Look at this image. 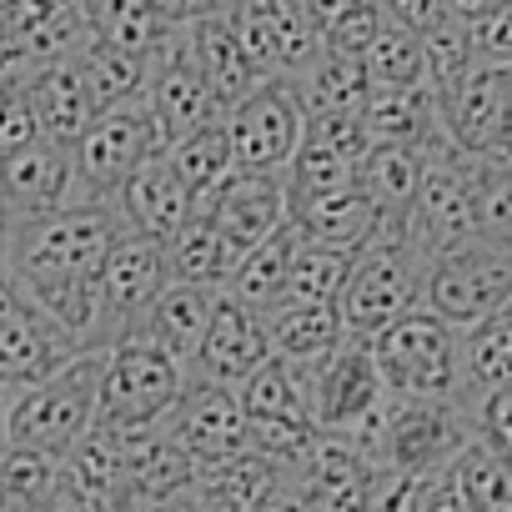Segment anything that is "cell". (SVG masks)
<instances>
[{
  "label": "cell",
  "mask_w": 512,
  "mask_h": 512,
  "mask_svg": "<svg viewBox=\"0 0 512 512\" xmlns=\"http://www.w3.org/2000/svg\"><path fill=\"white\" fill-rule=\"evenodd\" d=\"M111 201H71L41 216L0 221V272H6L81 352H106L101 337V272L126 236Z\"/></svg>",
  "instance_id": "cell-1"
},
{
  "label": "cell",
  "mask_w": 512,
  "mask_h": 512,
  "mask_svg": "<svg viewBox=\"0 0 512 512\" xmlns=\"http://www.w3.org/2000/svg\"><path fill=\"white\" fill-rule=\"evenodd\" d=\"M382 472H402L432 482L457 467V457L477 442V412L462 402H422L392 397L357 437H352Z\"/></svg>",
  "instance_id": "cell-2"
},
{
  "label": "cell",
  "mask_w": 512,
  "mask_h": 512,
  "mask_svg": "<svg viewBox=\"0 0 512 512\" xmlns=\"http://www.w3.org/2000/svg\"><path fill=\"white\" fill-rule=\"evenodd\" d=\"M101 372H106V352H81L46 382L6 392V412H0L6 447L66 457L101 422Z\"/></svg>",
  "instance_id": "cell-3"
},
{
  "label": "cell",
  "mask_w": 512,
  "mask_h": 512,
  "mask_svg": "<svg viewBox=\"0 0 512 512\" xmlns=\"http://www.w3.org/2000/svg\"><path fill=\"white\" fill-rule=\"evenodd\" d=\"M372 357H377L382 382H387L392 397H422V402H462V407H472V397H467L462 327H452L432 307H417V312L397 317L387 332H377L372 337Z\"/></svg>",
  "instance_id": "cell-4"
},
{
  "label": "cell",
  "mask_w": 512,
  "mask_h": 512,
  "mask_svg": "<svg viewBox=\"0 0 512 512\" xmlns=\"http://www.w3.org/2000/svg\"><path fill=\"white\" fill-rule=\"evenodd\" d=\"M427 307V262L402 241L397 226H382L367 251H357V262L347 272V287L337 297L342 327L357 342H372L387 332L397 317Z\"/></svg>",
  "instance_id": "cell-5"
},
{
  "label": "cell",
  "mask_w": 512,
  "mask_h": 512,
  "mask_svg": "<svg viewBox=\"0 0 512 512\" xmlns=\"http://www.w3.org/2000/svg\"><path fill=\"white\" fill-rule=\"evenodd\" d=\"M186 392V362L161 352L151 337H121L106 352L101 372V427L136 432L171 417L176 397Z\"/></svg>",
  "instance_id": "cell-6"
},
{
  "label": "cell",
  "mask_w": 512,
  "mask_h": 512,
  "mask_svg": "<svg viewBox=\"0 0 512 512\" xmlns=\"http://www.w3.org/2000/svg\"><path fill=\"white\" fill-rule=\"evenodd\" d=\"M166 151L171 146H166L156 116L146 111V101L101 111L91 121V131L71 146V156H76V201H111L116 206L121 186L151 156H166Z\"/></svg>",
  "instance_id": "cell-7"
},
{
  "label": "cell",
  "mask_w": 512,
  "mask_h": 512,
  "mask_svg": "<svg viewBox=\"0 0 512 512\" xmlns=\"http://www.w3.org/2000/svg\"><path fill=\"white\" fill-rule=\"evenodd\" d=\"M472 171L477 161L462 156V151H437L427 156V176H422V191L417 201L407 206L402 221H382V226H397L402 241L432 267L437 256L467 246L477 236V201H472Z\"/></svg>",
  "instance_id": "cell-8"
},
{
  "label": "cell",
  "mask_w": 512,
  "mask_h": 512,
  "mask_svg": "<svg viewBox=\"0 0 512 512\" xmlns=\"http://www.w3.org/2000/svg\"><path fill=\"white\" fill-rule=\"evenodd\" d=\"M241 412L251 427V447L287 462L317 437V407H312V367H297L287 357H267L241 382Z\"/></svg>",
  "instance_id": "cell-9"
},
{
  "label": "cell",
  "mask_w": 512,
  "mask_h": 512,
  "mask_svg": "<svg viewBox=\"0 0 512 512\" xmlns=\"http://www.w3.org/2000/svg\"><path fill=\"white\" fill-rule=\"evenodd\" d=\"M507 302H512V246L472 236L467 246L437 256L427 267V307L462 332Z\"/></svg>",
  "instance_id": "cell-10"
},
{
  "label": "cell",
  "mask_w": 512,
  "mask_h": 512,
  "mask_svg": "<svg viewBox=\"0 0 512 512\" xmlns=\"http://www.w3.org/2000/svg\"><path fill=\"white\" fill-rule=\"evenodd\" d=\"M287 492L302 512H367L377 487V462L342 432H317L302 452L282 462Z\"/></svg>",
  "instance_id": "cell-11"
},
{
  "label": "cell",
  "mask_w": 512,
  "mask_h": 512,
  "mask_svg": "<svg viewBox=\"0 0 512 512\" xmlns=\"http://www.w3.org/2000/svg\"><path fill=\"white\" fill-rule=\"evenodd\" d=\"M221 121L231 131V151L241 171H287L307 131V106L297 81H262Z\"/></svg>",
  "instance_id": "cell-12"
},
{
  "label": "cell",
  "mask_w": 512,
  "mask_h": 512,
  "mask_svg": "<svg viewBox=\"0 0 512 512\" xmlns=\"http://www.w3.org/2000/svg\"><path fill=\"white\" fill-rule=\"evenodd\" d=\"M231 21L267 81H302L322 56V26L307 0H236Z\"/></svg>",
  "instance_id": "cell-13"
},
{
  "label": "cell",
  "mask_w": 512,
  "mask_h": 512,
  "mask_svg": "<svg viewBox=\"0 0 512 512\" xmlns=\"http://www.w3.org/2000/svg\"><path fill=\"white\" fill-rule=\"evenodd\" d=\"M166 287H171L166 246L141 236V231H126L111 246L106 272H101V337H106V352L121 337H136L146 327V317H151V307L161 302Z\"/></svg>",
  "instance_id": "cell-14"
},
{
  "label": "cell",
  "mask_w": 512,
  "mask_h": 512,
  "mask_svg": "<svg viewBox=\"0 0 512 512\" xmlns=\"http://www.w3.org/2000/svg\"><path fill=\"white\" fill-rule=\"evenodd\" d=\"M71 357H81V347L0 272V392L46 382Z\"/></svg>",
  "instance_id": "cell-15"
},
{
  "label": "cell",
  "mask_w": 512,
  "mask_h": 512,
  "mask_svg": "<svg viewBox=\"0 0 512 512\" xmlns=\"http://www.w3.org/2000/svg\"><path fill=\"white\" fill-rule=\"evenodd\" d=\"M392 402L382 367L372 357V342L347 337L322 367H312V407H317V432H342L357 437L382 407Z\"/></svg>",
  "instance_id": "cell-16"
},
{
  "label": "cell",
  "mask_w": 512,
  "mask_h": 512,
  "mask_svg": "<svg viewBox=\"0 0 512 512\" xmlns=\"http://www.w3.org/2000/svg\"><path fill=\"white\" fill-rule=\"evenodd\" d=\"M166 432L186 447L196 472H211V467L251 452V427H246V412H241V392L201 382L191 372H186V392L176 397V407L166 417Z\"/></svg>",
  "instance_id": "cell-17"
},
{
  "label": "cell",
  "mask_w": 512,
  "mask_h": 512,
  "mask_svg": "<svg viewBox=\"0 0 512 512\" xmlns=\"http://www.w3.org/2000/svg\"><path fill=\"white\" fill-rule=\"evenodd\" d=\"M146 111L156 116L166 146H176L181 136L221 121V101L216 91L206 86L196 56H191V41L186 31H171L156 51H151V76H146Z\"/></svg>",
  "instance_id": "cell-18"
},
{
  "label": "cell",
  "mask_w": 512,
  "mask_h": 512,
  "mask_svg": "<svg viewBox=\"0 0 512 512\" xmlns=\"http://www.w3.org/2000/svg\"><path fill=\"white\" fill-rule=\"evenodd\" d=\"M507 106H512V71H497V66H482V61L452 91L437 96L447 141L472 161H492L502 151Z\"/></svg>",
  "instance_id": "cell-19"
},
{
  "label": "cell",
  "mask_w": 512,
  "mask_h": 512,
  "mask_svg": "<svg viewBox=\"0 0 512 512\" xmlns=\"http://www.w3.org/2000/svg\"><path fill=\"white\" fill-rule=\"evenodd\" d=\"M76 201V156L61 141H31L11 156H0V221L41 216Z\"/></svg>",
  "instance_id": "cell-20"
},
{
  "label": "cell",
  "mask_w": 512,
  "mask_h": 512,
  "mask_svg": "<svg viewBox=\"0 0 512 512\" xmlns=\"http://www.w3.org/2000/svg\"><path fill=\"white\" fill-rule=\"evenodd\" d=\"M267 357H272L267 317L251 312V307H241L236 297L221 292L216 317H211V327H206V337H201V352L191 357L186 372L201 377V382H216V387L241 392V382H246L256 367H262Z\"/></svg>",
  "instance_id": "cell-21"
},
{
  "label": "cell",
  "mask_w": 512,
  "mask_h": 512,
  "mask_svg": "<svg viewBox=\"0 0 512 512\" xmlns=\"http://www.w3.org/2000/svg\"><path fill=\"white\" fill-rule=\"evenodd\" d=\"M226 246L236 251V262L262 246L272 231H282L292 221V196H287V171H236L231 186L216 196L211 206Z\"/></svg>",
  "instance_id": "cell-22"
},
{
  "label": "cell",
  "mask_w": 512,
  "mask_h": 512,
  "mask_svg": "<svg viewBox=\"0 0 512 512\" xmlns=\"http://www.w3.org/2000/svg\"><path fill=\"white\" fill-rule=\"evenodd\" d=\"M292 226L302 231V241H317V246L357 256V251H367L377 241L382 211L357 181V186H342V191H322V196L292 201Z\"/></svg>",
  "instance_id": "cell-23"
},
{
  "label": "cell",
  "mask_w": 512,
  "mask_h": 512,
  "mask_svg": "<svg viewBox=\"0 0 512 512\" xmlns=\"http://www.w3.org/2000/svg\"><path fill=\"white\" fill-rule=\"evenodd\" d=\"M111 432H116V427H111ZM116 442H121V467H126L131 512H141L146 502H156V497H166V492L196 482V462H191L186 447L166 432V422L136 427V432H116Z\"/></svg>",
  "instance_id": "cell-24"
},
{
  "label": "cell",
  "mask_w": 512,
  "mask_h": 512,
  "mask_svg": "<svg viewBox=\"0 0 512 512\" xmlns=\"http://www.w3.org/2000/svg\"><path fill=\"white\" fill-rule=\"evenodd\" d=\"M362 126L372 136V146H417L427 156L437 151H457L442 131V111L432 86H412V91H372L362 101Z\"/></svg>",
  "instance_id": "cell-25"
},
{
  "label": "cell",
  "mask_w": 512,
  "mask_h": 512,
  "mask_svg": "<svg viewBox=\"0 0 512 512\" xmlns=\"http://www.w3.org/2000/svg\"><path fill=\"white\" fill-rule=\"evenodd\" d=\"M26 86H31V106H36V121H41V136L46 141L76 146L91 131V121L101 116V106L91 96V81L81 71V56L51 61V66L31 71Z\"/></svg>",
  "instance_id": "cell-26"
},
{
  "label": "cell",
  "mask_w": 512,
  "mask_h": 512,
  "mask_svg": "<svg viewBox=\"0 0 512 512\" xmlns=\"http://www.w3.org/2000/svg\"><path fill=\"white\" fill-rule=\"evenodd\" d=\"M116 206H121V216H126L131 231H141V236H151V241H161V246H166V241L191 221V211H196L186 181H181L176 166H171V156H151V161L121 186Z\"/></svg>",
  "instance_id": "cell-27"
},
{
  "label": "cell",
  "mask_w": 512,
  "mask_h": 512,
  "mask_svg": "<svg viewBox=\"0 0 512 512\" xmlns=\"http://www.w3.org/2000/svg\"><path fill=\"white\" fill-rule=\"evenodd\" d=\"M186 41H191V56H196V66H201L206 86L216 91L221 111H231L236 101H246L256 86L267 81L262 71H256V61L246 56V41H241V31H236L231 11H226V16H206V21L186 26Z\"/></svg>",
  "instance_id": "cell-28"
},
{
  "label": "cell",
  "mask_w": 512,
  "mask_h": 512,
  "mask_svg": "<svg viewBox=\"0 0 512 512\" xmlns=\"http://www.w3.org/2000/svg\"><path fill=\"white\" fill-rule=\"evenodd\" d=\"M267 337L272 357H287L297 367H322L347 342V327L337 302H282L267 312Z\"/></svg>",
  "instance_id": "cell-29"
},
{
  "label": "cell",
  "mask_w": 512,
  "mask_h": 512,
  "mask_svg": "<svg viewBox=\"0 0 512 512\" xmlns=\"http://www.w3.org/2000/svg\"><path fill=\"white\" fill-rule=\"evenodd\" d=\"M297 246H302V231L287 221L282 231H272L262 246H251L241 262H236V272H231V282H226V297H236L241 307L262 312V317H267L272 307H282V302H287V287H292Z\"/></svg>",
  "instance_id": "cell-30"
},
{
  "label": "cell",
  "mask_w": 512,
  "mask_h": 512,
  "mask_svg": "<svg viewBox=\"0 0 512 512\" xmlns=\"http://www.w3.org/2000/svg\"><path fill=\"white\" fill-rule=\"evenodd\" d=\"M216 302H221L216 287H181V282H171L136 337H151L161 352H171L176 362L191 367V357L201 352V337H206V327L216 317Z\"/></svg>",
  "instance_id": "cell-31"
},
{
  "label": "cell",
  "mask_w": 512,
  "mask_h": 512,
  "mask_svg": "<svg viewBox=\"0 0 512 512\" xmlns=\"http://www.w3.org/2000/svg\"><path fill=\"white\" fill-rule=\"evenodd\" d=\"M236 272V251L226 246L221 226L211 211H191V221L166 241V277L181 287H216L226 292Z\"/></svg>",
  "instance_id": "cell-32"
},
{
  "label": "cell",
  "mask_w": 512,
  "mask_h": 512,
  "mask_svg": "<svg viewBox=\"0 0 512 512\" xmlns=\"http://www.w3.org/2000/svg\"><path fill=\"white\" fill-rule=\"evenodd\" d=\"M166 156H171L176 176L186 181L196 211H211L216 196H221V191L231 186V176L241 171V166H236V151H231V131H226V121H211V126L181 136Z\"/></svg>",
  "instance_id": "cell-33"
},
{
  "label": "cell",
  "mask_w": 512,
  "mask_h": 512,
  "mask_svg": "<svg viewBox=\"0 0 512 512\" xmlns=\"http://www.w3.org/2000/svg\"><path fill=\"white\" fill-rule=\"evenodd\" d=\"M196 482H201V492L211 497L216 512H256L262 502H272L287 487L282 482V462L267 457V452H256V447L231 457V462H221V467H211V472H196Z\"/></svg>",
  "instance_id": "cell-34"
},
{
  "label": "cell",
  "mask_w": 512,
  "mask_h": 512,
  "mask_svg": "<svg viewBox=\"0 0 512 512\" xmlns=\"http://www.w3.org/2000/svg\"><path fill=\"white\" fill-rule=\"evenodd\" d=\"M422 176H427V151H417V146H372L357 181L377 201L382 221H402L407 206L422 191Z\"/></svg>",
  "instance_id": "cell-35"
},
{
  "label": "cell",
  "mask_w": 512,
  "mask_h": 512,
  "mask_svg": "<svg viewBox=\"0 0 512 512\" xmlns=\"http://www.w3.org/2000/svg\"><path fill=\"white\" fill-rule=\"evenodd\" d=\"M462 357H467V397H472V407L487 392L512 387V302L462 332Z\"/></svg>",
  "instance_id": "cell-36"
},
{
  "label": "cell",
  "mask_w": 512,
  "mask_h": 512,
  "mask_svg": "<svg viewBox=\"0 0 512 512\" xmlns=\"http://www.w3.org/2000/svg\"><path fill=\"white\" fill-rule=\"evenodd\" d=\"M86 31L96 46L136 51V56H151L171 36L151 0H86Z\"/></svg>",
  "instance_id": "cell-37"
},
{
  "label": "cell",
  "mask_w": 512,
  "mask_h": 512,
  "mask_svg": "<svg viewBox=\"0 0 512 512\" xmlns=\"http://www.w3.org/2000/svg\"><path fill=\"white\" fill-rule=\"evenodd\" d=\"M302 91V106L307 116H327V111H362V101L372 96L367 86V66L357 56H342V51H327L312 61V71L297 81Z\"/></svg>",
  "instance_id": "cell-38"
},
{
  "label": "cell",
  "mask_w": 512,
  "mask_h": 512,
  "mask_svg": "<svg viewBox=\"0 0 512 512\" xmlns=\"http://www.w3.org/2000/svg\"><path fill=\"white\" fill-rule=\"evenodd\" d=\"M81 71L91 81V96L101 111H116V106H136L146 101V76H151V56H136V51H116V46H86L81 51Z\"/></svg>",
  "instance_id": "cell-39"
},
{
  "label": "cell",
  "mask_w": 512,
  "mask_h": 512,
  "mask_svg": "<svg viewBox=\"0 0 512 512\" xmlns=\"http://www.w3.org/2000/svg\"><path fill=\"white\" fill-rule=\"evenodd\" d=\"M61 487H66L61 457L31 452V447H6V457H0V512H31V507L51 502Z\"/></svg>",
  "instance_id": "cell-40"
},
{
  "label": "cell",
  "mask_w": 512,
  "mask_h": 512,
  "mask_svg": "<svg viewBox=\"0 0 512 512\" xmlns=\"http://www.w3.org/2000/svg\"><path fill=\"white\" fill-rule=\"evenodd\" d=\"M367 66V86L372 91H412V86H427V51H422V36L417 31H402V26H387L377 36V46L362 56Z\"/></svg>",
  "instance_id": "cell-41"
},
{
  "label": "cell",
  "mask_w": 512,
  "mask_h": 512,
  "mask_svg": "<svg viewBox=\"0 0 512 512\" xmlns=\"http://www.w3.org/2000/svg\"><path fill=\"white\" fill-rule=\"evenodd\" d=\"M452 482L467 512H512V462H502L487 442H472L457 457Z\"/></svg>",
  "instance_id": "cell-42"
},
{
  "label": "cell",
  "mask_w": 512,
  "mask_h": 512,
  "mask_svg": "<svg viewBox=\"0 0 512 512\" xmlns=\"http://www.w3.org/2000/svg\"><path fill=\"white\" fill-rule=\"evenodd\" d=\"M352 262H357V256H347V251H332V246L302 241V246H297V262H292L287 302H337L342 287H347Z\"/></svg>",
  "instance_id": "cell-43"
},
{
  "label": "cell",
  "mask_w": 512,
  "mask_h": 512,
  "mask_svg": "<svg viewBox=\"0 0 512 512\" xmlns=\"http://www.w3.org/2000/svg\"><path fill=\"white\" fill-rule=\"evenodd\" d=\"M472 201H477V236L512 246V161H502V156L477 161Z\"/></svg>",
  "instance_id": "cell-44"
},
{
  "label": "cell",
  "mask_w": 512,
  "mask_h": 512,
  "mask_svg": "<svg viewBox=\"0 0 512 512\" xmlns=\"http://www.w3.org/2000/svg\"><path fill=\"white\" fill-rule=\"evenodd\" d=\"M422 51H427V86H432V96L452 91V86L477 66L472 26H462V21H452V16H442V21L422 36Z\"/></svg>",
  "instance_id": "cell-45"
},
{
  "label": "cell",
  "mask_w": 512,
  "mask_h": 512,
  "mask_svg": "<svg viewBox=\"0 0 512 512\" xmlns=\"http://www.w3.org/2000/svg\"><path fill=\"white\" fill-rule=\"evenodd\" d=\"M387 26H392V16H387L382 0H352V6H342V11L322 26V46L362 61V56L377 46V36H382Z\"/></svg>",
  "instance_id": "cell-46"
},
{
  "label": "cell",
  "mask_w": 512,
  "mask_h": 512,
  "mask_svg": "<svg viewBox=\"0 0 512 512\" xmlns=\"http://www.w3.org/2000/svg\"><path fill=\"white\" fill-rule=\"evenodd\" d=\"M31 141H41L31 86H26V76H0V156H11Z\"/></svg>",
  "instance_id": "cell-47"
},
{
  "label": "cell",
  "mask_w": 512,
  "mask_h": 512,
  "mask_svg": "<svg viewBox=\"0 0 512 512\" xmlns=\"http://www.w3.org/2000/svg\"><path fill=\"white\" fill-rule=\"evenodd\" d=\"M472 51L482 66H497V71H512V0L502 11H492L487 21L472 26Z\"/></svg>",
  "instance_id": "cell-48"
},
{
  "label": "cell",
  "mask_w": 512,
  "mask_h": 512,
  "mask_svg": "<svg viewBox=\"0 0 512 512\" xmlns=\"http://www.w3.org/2000/svg\"><path fill=\"white\" fill-rule=\"evenodd\" d=\"M151 6H156L166 31H186V26H196L206 16H226L236 0H151Z\"/></svg>",
  "instance_id": "cell-49"
},
{
  "label": "cell",
  "mask_w": 512,
  "mask_h": 512,
  "mask_svg": "<svg viewBox=\"0 0 512 512\" xmlns=\"http://www.w3.org/2000/svg\"><path fill=\"white\" fill-rule=\"evenodd\" d=\"M387 6V16H392V26H402V31H417V36H427L442 16H447V6L442 0H382Z\"/></svg>",
  "instance_id": "cell-50"
},
{
  "label": "cell",
  "mask_w": 512,
  "mask_h": 512,
  "mask_svg": "<svg viewBox=\"0 0 512 512\" xmlns=\"http://www.w3.org/2000/svg\"><path fill=\"white\" fill-rule=\"evenodd\" d=\"M417 512H467V507H462V492H457V482H452V472H442V477L422 482Z\"/></svg>",
  "instance_id": "cell-51"
},
{
  "label": "cell",
  "mask_w": 512,
  "mask_h": 512,
  "mask_svg": "<svg viewBox=\"0 0 512 512\" xmlns=\"http://www.w3.org/2000/svg\"><path fill=\"white\" fill-rule=\"evenodd\" d=\"M141 512H216V507H211V497L201 492V482H191V487H176V492L146 502Z\"/></svg>",
  "instance_id": "cell-52"
},
{
  "label": "cell",
  "mask_w": 512,
  "mask_h": 512,
  "mask_svg": "<svg viewBox=\"0 0 512 512\" xmlns=\"http://www.w3.org/2000/svg\"><path fill=\"white\" fill-rule=\"evenodd\" d=\"M447 6V16L452 21H462V26H477V21H487L492 11H502L507 0H442Z\"/></svg>",
  "instance_id": "cell-53"
},
{
  "label": "cell",
  "mask_w": 512,
  "mask_h": 512,
  "mask_svg": "<svg viewBox=\"0 0 512 512\" xmlns=\"http://www.w3.org/2000/svg\"><path fill=\"white\" fill-rule=\"evenodd\" d=\"M31 512H86V507H81V502H76V497H71V492L61 487V492H56L51 502H41V507H31Z\"/></svg>",
  "instance_id": "cell-54"
},
{
  "label": "cell",
  "mask_w": 512,
  "mask_h": 512,
  "mask_svg": "<svg viewBox=\"0 0 512 512\" xmlns=\"http://www.w3.org/2000/svg\"><path fill=\"white\" fill-rule=\"evenodd\" d=\"M342 6H352V0H307V11L317 16V26H327V21H332Z\"/></svg>",
  "instance_id": "cell-55"
},
{
  "label": "cell",
  "mask_w": 512,
  "mask_h": 512,
  "mask_svg": "<svg viewBox=\"0 0 512 512\" xmlns=\"http://www.w3.org/2000/svg\"><path fill=\"white\" fill-rule=\"evenodd\" d=\"M256 512H302V502H297V497H292V492L282 487V492H277L272 502H262V507H256Z\"/></svg>",
  "instance_id": "cell-56"
},
{
  "label": "cell",
  "mask_w": 512,
  "mask_h": 512,
  "mask_svg": "<svg viewBox=\"0 0 512 512\" xmlns=\"http://www.w3.org/2000/svg\"><path fill=\"white\" fill-rule=\"evenodd\" d=\"M502 161H512V106H507V126H502V151H497Z\"/></svg>",
  "instance_id": "cell-57"
},
{
  "label": "cell",
  "mask_w": 512,
  "mask_h": 512,
  "mask_svg": "<svg viewBox=\"0 0 512 512\" xmlns=\"http://www.w3.org/2000/svg\"><path fill=\"white\" fill-rule=\"evenodd\" d=\"M0 457H6V427H0Z\"/></svg>",
  "instance_id": "cell-58"
},
{
  "label": "cell",
  "mask_w": 512,
  "mask_h": 512,
  "mask_svg": "<svg viewBox=\"0 0 512 512\" xmlns=\"http://www.w3.org/2000/svg\"><path fill=\"white\" fill-rule=\"evenodd\" d=\"M0 412H6V392H0Z\"/></svg>",
  "instance_id": "cell-59"
},
{
  "label": "cell",
  "mask_w": 512,
  "mask_h": 512,
  "mask_svg": "<svg viewBox=\"0 0 512 512\" xmlns=\"http://www.w3.org/2000/svg\"><path fill=\"white\" fill-rule=\"evenodd\" d=\"M0 11H6V0H0Z\"/></svg>",
  "instance_id": "cell-60"
}]
</instances>
